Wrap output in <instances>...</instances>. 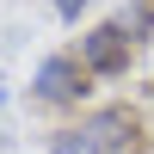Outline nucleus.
I'll return each mask as SVG.
<instances>
[{"label": "nucleus", "mask_w": 154, "mask_h": 154, "mask_svg": "<svg viewBox=\"0 0 154 154\" xmlns=\"http://www.w3.org/2000/svg\"><path fill=\"white\" fill-rule=\"evenodd\" d=\"M136 136H142V117L130 105H99L80 123H68V130L49 136V154H130Z\"/></svg>", "instance_id": "f257e3e1"}, {"label": "nucleus", "mask_w": 154, "mask_h": 154, "mask_svg": "<svg viewBox=\"0 0 154 154\" xmlns=\"http://www.w3.org/2000/svg\"><path fill=\"white\" fill-rule=\"evenodd\" d=\"M86 86H93V74L80 68V56H43L31 74V93L43 105H74V99H86Z\"/></svg>", "instance_id": "f03ea898"}, {"label": "nucleus", "mask_w": 154, "mask_h": 154, "mask_svg": "<svg viewBox=\"0 0 154 154\" xmlns=\"http://www.w3.org/2000/svg\"><path fill=\"white\" fill-rule=\"evenodd\" d=\"M74 56H80V68H86V74H105V80H111V74H123V68H130V56H136V49L123 43L111 25H99V31H86V37H80V49H74Z\"/></svg>", "instance_id": "7ed1b4c3"}, {"label": "nucleus", "mask_w": 154, "mask_h": 154, "mask_svg": "<svg viewBox=\"0 0 154 154\" xmlns=\"http://www.w3.org/2000/svg\"><path fill=\"white\" fill-rule=\"evenodd\" d=\"M105 25H111V31H117L130 49H136V43H148V37H154V0H123Z\"/></svg>", "instance_id": "20e7f679"}, {"label": "nucleus", "mask_w": 154, "mask_h": 154, "mask_svg": "<svg viewBox=\"0 0 154 154\" xmlns=\"http://www.w3.org/2000/svg\"><path fill=\"white\" fill-rule=\"evenodd\" d=\"M49 6H56L62 19H80V12H86V6H99V0H49Z\"/></svg>", "instance_id": "39448f33"}]
</instances>
